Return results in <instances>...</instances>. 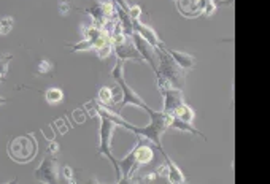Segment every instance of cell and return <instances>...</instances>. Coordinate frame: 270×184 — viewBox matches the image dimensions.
<instances>
[{"mask_svg": "<svg viewBox=\"0 0 270 184\" xmlns=\"http://www.w3.org/2000/svg\"><path fill=\"white\" fill-rule=\"evenodd\" d=\"M150 113V118H151V122L150 125H145V127H137V125H132L130 122H127L124 125V129L133 132L137 136H143L146 138V140H150L153 142L157 148H159V151L162 154L164 153V149H162V145H161V135L170 127V124H172V119H173V114H168L165 111L162 113H157L151 108L146 110Z\"/></svg>", "mask_w": 270, "mask_h": 184, "instance_id": "6da1fadb", "label": "cell"}, {"mask_svg": "<svg viewBox=\"0 0 270 184\" xmlns=\"http://www.w3.org/2000/svg\"><path fill=\"white\" fill-rule=\"evenodd\" d=\"M37 142L32 135L16 136L8 143V154L18 164H27L37 154Z\"/></svg>", "mask_w": 270, "mask_h": 184, "instance_id": "7a4b0ae2", "label": "cell"}, {"mask_svg": "<svg viewBox=\"0 0 270 184\" xmlns=\"http://www.w3.org/2000/svg\"><path fill=\"white\" fill-rule=\"evenodd\" d=\"M116 122L111 121L108 118H104L100 116V145H99V154L100 156H105L111 165L115 167V171H116V176H118V181H119V176H121V168H119V162L115 159L113 153H111V136H113V132L116 129Z\"/></svg>", "mask_w": 270, "mask_h": 184, "instance_id": "3957f363", "label": "cell"}, {"mask_svg": "<svg viewBox=\"0 0 270 184\" xmlns=\"http://www.w3.org/2000/svg\"><path fill=\"white\" fill-rule=\"evenodd\" d=\"M111 76H113V79L119 84V87L122 90V102L119 103V110H122L126 105H133V107H139V108H143V110L150 108L126 83V79H124V61L122 59H118L115 68L111 70Z\"/></svg>", "mask_w": 270, "mask_h": 184, "instance_id": "277c9868", "label": "cell"}, {"mask_svg": "<svg viewBox=\"0 0 270 184\" xmlns=\"http://www.w3.org/2000/svg\"><path fill=\"white\" fill-rule=\"evenodd\" d=\"M33 175H35L37 179L44 181V182H58L59 171H58V159H56V154L47 153L43 162L35 171H33Z\"/></svg>", "mask_w": 270, "mask_h": 184, "instance_id": "5b68a950", "label": "cell"}, {"mask_svg": "<svg viewBox=\"0 0 270 184\" xmlns=\"http://www.w3.org/2000/svg\"><path fill=\"white\" fill-rule=\"evenodd\" d=\"M130 38H132V41L135 44V48H137V51L142 54L143 59L154 68V72H157V65H156V51L157 50L148 40H145L139 32H133L130 35Z\"/></svg>", "mask_w": 270, "mask_h": 184, "instance_id": "8992f818", "label": "cell"}, {"mask_svg": "<svg viewBox=\"0 0 270 184\" xmlns=\"http://www.w3.org/2000/svg\"><path fill=\"white\" fill-rule=\"evenodd\" d=\"M115 53L118 56V59H122V61L133 59L137 62H142V59H143L142 54L137 51V48H135L133 41H130V40H124V41L115 44Z\"/></svg>", "mask_w": 270, "mask_h": 184, "instance_id": "52a82bcc", "label": "cell"}, {"mask_svg": "<svg viewBox=\"0 0 270 184\" xmlns=\"http://www.w3.org/2000/svg\"><path fill=\"white\" fill-rule=\"evenodd\" d=\"M132 26H133V32H139L140 35H142L145 40H148V41L154 46L156 50H157V48H159V50H165L164 43L159 40V37H157V33H156L151 27L143 26L139 19H132Z\"/></svg>", "mask_w": 270, "mask_h": 184, "instance_id": "ba28073f", "label": "cell"}, {"mask_svg": "<svg viewBox=\"0 0 270 184\" xmlns=\"http://www.w3.org/2000/svg\"><path fill=\"white\" fill-rule=\"evenodd\" d=\"M176 2L179 13L188 18H194L200 15V11H204L205 0H176Z\"/></svg>", "mask_w": 270, "mask_h": 184, "instance_id": "9c48e42d", "label": "cell"}, {"mask_svg": "<svg viewBox=\"0 0 270 184\" xmlns=\"http://www.w3.org/2000/svg\"><path fill=\"white\" fill-rule=\"evenodd\" d=\"M167 50V48H165ZM167 53L173 57V61L178 64V67L182 68H194L196 65V59L188 53H182V51H175V50H167Z\"/></svg>", "mask_w": 270, "mask_h": 184, "instance_id": "30bf717a", "label": "cell"}, {"mask_svg": "<svg viewBox=\"0 0 270 184\" xmlns=\"http://www.w3.org/2000/svg\"><path fill=\"white\" fill-rule=\"evenodd\" d=\"M44 99H47V102L51 103V105H56V103H61L64 100V92L59 87H51L44 92Z\"/></svg>", "mask_w": 270, "mask_h": 184, "instance_id": "8fae6325", "label": "cell"}, {"mask_svg": "<svg viewBox=\"0 0 270 184\" xmlns=\"http://www.w3.org/2000/svg\"><path fill=\"white\" fill-rule=\"evenodd\" d=\"M170 127H173V129H178V130H188V132H191V133H196V135L204 136V135H202L199 130H196L194 127H191V122H188V121H183V119H179V118H176V116H173V119H172V124H170Z\"/></svg>", "mask_w": 270, "mask_h": 184, "instance_id": "7c38bea8", "label": "cell"}, {"mask_svg": "<svg viewBox=\"0 0 270 184\" xmlns=\"http://www.w3.org/2000/svg\"><path fill=\"white\" fill-rule=\"evenodd\" d=\"M173 116H176V118H179V119H183V121H188V122H191L193 121V118H194V113H193V110H191L186 103H182L175 111H173Z\"/></svg>", "mask_w": 270, "mask_h": 184, "instance_id": "4fadbf2b", "label": "cell"}, {"mask_svg": "<svg viewBox=\"0 0 270 184\" xmlns=\"http://www.w3.org/2000/svg\"><path fill=\"white\" fill-rule=\"evenodd\" d=\"M164 157H165L167 164H168V168H170V178H168V181H172V182H185V176H183L182 171H179V168L165 154H164Z\"/></svg>", "mask_w": 270, "mask_h": 184, "instance_id": "5bb4252c", "label": "cell"}, {"mask_svg": "<svg viewBox=\"0 0 270 184\" xmlns=\"http://www.w3.org/2000/svg\"><path fill=\"white\" fill-rule=\"evenodd\" d=\"M113 97H115V92L111 90L110 87H102L99 90V100L102 103H105V105H108V103H111V102H115Z\"/></svg>", "mask_w": 270, "mask_h": 184, "instance_id": "9a60e30c", "label": "cell"}, {"mask_svg": "<svg viewBox=\"0 0 270 184\" xmlns=\"http://www.w3.org/2000/svg\"><path fill=\"white\" fill-rule=\"evenodd\" d=\"M11 29H13V18L0 19V35H8Z\"/></svg>", "mask_w": 270, "mask_h": 184, "instance_id": "2e32d148", "label": "cell"}, {"mask_svg": "<svg viewBox=\"0 0 270 184\" xmlns=\"http://www.w3.org/2000/svg\"><path fill=\"white\" fill-rule=\"evenodd\" d=\"M11 59H13V56L11 54H4L2 57H0V79L5 78L7 70H8V64H10Z\"/></svg>", "mask_w": 270, "mask_h": 184, "instance_id": "e0dca14e", "label": "cell"}, {"mask_svg": "<svg viewBox=\"0 0 270 184\" xmlns=\"http://www.w3.org/2000/svg\"><path fill=\"white\" fill-rule=\"evenodd\" d=\"M58 10L62 16H67L72 10V0H58Z\"/></svg>", "mask_w": 270, "mask_h": 184, "instance_id": "ac0fdd59", "label": "cell"}, {"mask_svg": "<svg viewBox=\"0 0 270 184\" xmlns=\"http://www.w3.org/2000/svg\"><path fill=\"white\" fill-rule=\"evenodd\" d=\"M53 70V64L50 61H40L37 65V73L38 75H47Z\"/></svg>", "mask_w": 270, "mask_h": 184, "instance_id": "d6986e66", "label": "cell"}, {"mask_svg": "<svg viewBox=\"0 0 270 184\" xmlns=\"http://www.w3.org/2000/svg\"><path fill=\"white\" fill-rule=\"evenodd\" d=\"M110 53H111V46H110L108 41H107L105 44H102V46H100V48L97 50V54H99L100 59H105V57H108Z\"/></svg>", "mask_w": 270, "mask_h": 184, "instance_id": "ffe728a7", "label": "cell"}, {"mask_svg": "<svg viewBox=\"0 0 270 184\" xmlns=\"http://www.w3.org/2000/svg\"><path fill=\"white\" fill-rule=\"evenodd\" d=\"M215 10H216V2H215V0H205V4H204L205 15L211 16L213 13H215Z\"/></svg>", "mask_w": 270, "mask_h": 184, "instance_id": "44dd1931", "label": "cell"}, {"mask_svg": "<svg viewBox=\"0 0 270 184\" xmlns=\"http://www.w3.org/2000/svg\"><path fill=\"white\" fill-rule=\"evenodd\" d=\"M62 176H64V179H67V181H73L75 178H73V170H72V167H69V165H65V167H62Z\"/></svg>", "mask_w": 270, "mask_h": 184, "instance_id": "7402d4cb", "label": "cell"}, {"mask_svg": "<svg viewBox=\"0 0 270 184\" xmlns=\"http://www.w3.org/2000/svg\"><path fill=\"white\" fill-rule=\"evenodd\" d=\"M129 15H130V18H132V19H139V18H140V15H142V10H140V7H139V5H133V7H130Z\"/></svg>", "mask_w": 270, "mask_h": 184, "instance_id": "603a6c76", "label": "cell"}, {"mask_svg": "<svg viewBox=\"0 0 270 184\" xmlns=\"http://www.w3.org/2000/svg\"><path fill=\"white\" fill-rule=\"evenodd\" d=\"M47 151L51 153V154H58V153H59V143H58V142H54V140H51L50 145H48V149H47Z\"/></svg>", "mask_w": 270, "mask_h": 184, "instance_id": "cb8c5ba5", "label": "cell"}, {"mask_svg": "<svg viewBox=\"0 0 270 184\" xmlns=\"http://www.w3.org/2000/svg\"><path fill=\"white\" fill-rule=\"evenodd\" d=\"M115 2L118 4V7H119V8H122L124 11H127V13L130 11V7H129V4L126 2V0H115Z\"/></svg>", "mask_w": 270, "mask_h": 184, "instance_id": "d4e9b609", "label": "cell"}, {"mask_svg": "<svg viewBox=\"0 0 270 184\" xmlns=\"http://www.w3.org/2000/svg\"><path fill=\"white\" fill-rule=\"evenodd\" d=\"M8 100L7 99H4V97H0V105H4V103H7Z\"/></svg>", "mask_w": 270, "mask_h": 184, "instance_id": "484cf974", "label": "cell"}, {"mask_svg": "<svg viewBox=\"0 0 270 184\" xmlns=\"http://www.w3.org/2000/svg\"><path fill=\"white\" fill-rule=\"evenodd\" d=\"M2 81H4V79H0V83H2Z\"/></svg>", "mask_w": 270, "mask_h": 184, "instance_id": "4316f807", "label": "cell"}]
</instances>
